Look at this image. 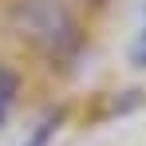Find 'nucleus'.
<instances>
[{
  "label": "nucleus",
  "instance_id": "1",
  "mask_svg": "<svg viewBox=\"0 0 146 146\" xmlns=\"http://www.w3.org/2000/svg\"><path fill=\"white\" fill-rule=\"evenodd\" d=\"M8 32L51 71H75L87 55V32L67 0H8Z\"/></svg>",
  "mask_w": 146,
  "mask_h": 146
},
{
  "label": "nucleus",
  "instance_id": "2",
  "mask_svg": "<svg viewBox=\"0 0 146 146\" xmlns=\"http://www.w3.org/2000/svg\"><path fill=\"white\" fill-rule=\"evenodd\" d=\"M16 95H20V75L12 71L8 63H0V126H4V122H8V115H12Z\"/></svg>",
  "mask_w": 146,
  "mask_h": 146
},
{
  "label": "nucleus",
  "instance_id": "3",
  "mask_svg": "<svg viewBox=\"0 0 146 146\" xmlns=\"http://www.w3.org/2000/svg\"><path fill=\"white\" fill-rule=\"evenodd\" d=\"M59 119H63V111H55V115H48V119L40 122V130L32 134V142H28V146H44V142H48V138H51V134L59 130Z\"/></svg>",
  "mask_w": 146,
  "mask_h": 146
},
{
  "label": "nucleus",
  "instance_id": "4",
  "mask_svg": "<svg viewBox=\"0 0 146 146\" xmlns=\"http://www.w3.org/2000/svg\"><path fill=\"white\" fill-rule=\"evenodd\" d=\"M130 63L146 71V24H142V32L134 36V44H130Z\"/></svg>",
  "mask_w": 146,
  "mask_h": 146
},
{
  "label": "nucleus",
  "instance_id": "5",
  "mask_svg": "<svg viewBox=\"0 0 146 146\" xmlns=\"http://www.w3.org/2000/svg\"><path fill=\"white\" fill-rule=\"evenodd\" d=\"M67 4H71V8H75V4H87V8H107V0H67Z\"/></svg>",
  "mask_w": 146,
  "mask_h": 146
}]
</instances>
